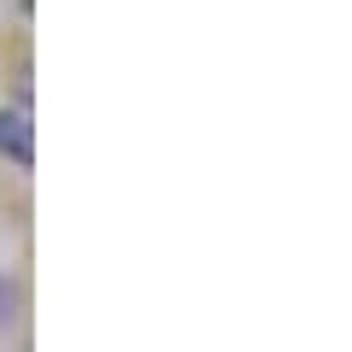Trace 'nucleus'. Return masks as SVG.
Wrapping results in <instances>:
<instances>
[{
	"instance_id": "nucleus-1",
	"label": "nucleus",
	"mask_w": 352,
	"mask_h": 352,
	"mask_svg": "<svg viewBox=\"0 0 352 352\" xmlns=\"http://www.w3.org/2000/svg\"><path fill=\"white\" fill-rule=\"evenodd\" d=\"M18 305H24V288H18V282L0 270V329H12V323H18Z\"/></svg>"
}]
</instances>
